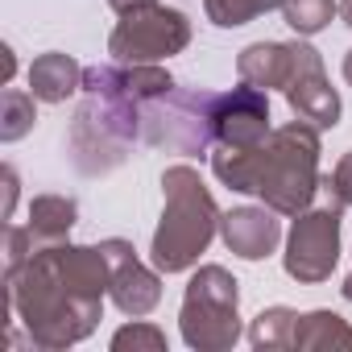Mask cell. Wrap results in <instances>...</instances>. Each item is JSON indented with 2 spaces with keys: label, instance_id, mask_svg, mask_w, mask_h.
<instances>
[{
  "label": "cell",
  "instance_id": "25",
  "mask_svg": "<svg viewBox=\"0 0 352 352\" xmlns=\"http://www.w3.org/2000/svg\"><path fill=\"white\" fill-rule=\"evenodd\" d=\"M0 54H5V83H9V79H13V67H17V63H13V50H9V46L0 50Z\"/></svg>",
  "mask_w": 352,
  "mask_h": 352
},
{
  "label": "cell",
  "instance_id": "8",
  "mask_svg": "<svg viewBox=\"0 0 352 352\" xmlns=\"http://www.w3.org/2000/svg\"><path fill=\"white\" fill-rule=\"evenodd\" d=\"M340 212L336 204L327 208H315V212H302L290 228V241H286V274L294 282H323L331 278L336 261H340Z\"/></svg>",
  "mask_w": 352,
  "mask_h": 352
},
{
  "label": "cell",
  "instance_id": "5",
  "mask_svg": "<svg viewBox=\"0 0 352 352\" xmlns=\"http://www.w3.org/2000/svg\"><path fill=\"white\" fill-rule=\"evenodd\" d=\"M216 91H179L170 87L141 108V137L145 145H166L183 157H208L216 141Z\"/></svg>",
  "mask_w": 352,
  "mask_h": 352
},
{
  "label": "cell",
  "instance_id": "27",
  "mask_svg": "<svg viewBox=\"0 0 352 352\" xmlns=\"http://www.w3.org/2000/svg\"><path fill=\"white\" fill-rule=\"evenodd\" d=\"M344 79H348V83H352V50H348V54H344Z\"/></svg>",
  "mask_w": 352,
  "mask_h": 352
},
{
  "label": "cell",
  "instance_id": "28",
  "mask_svg": "<svg viewBox=\"0 0 352 352\" xmlns=\"http://www.w3.org/2000/svg\"><path fill=\"white\" fill-rule=\"evenodd\" d=\"M344 298L352 302V274H348V282H344Z\"/></svg>",
  "mask_w": 352,
  "mask_h": 352
},
{
  "label": "cell",
  "instance_id": "13",
  "mask_svg": "<svg viewBox=\"0 0 352 352\" xmlns=\"http://www.w3.org/2000/svg\"><path fill=\"white\" fill-rule=\"evenodd\" d=\"M236 71H241V83H253L261 91H270V87L286 91V83L294 75V42H253L236 58Z\"/></svg>",
  "mask_w": 352,
  "mask_h": 352
},
{
  "label": "cell",
  "instance_id": "24",
  "mask_svg": "<svg viewBox=\"0 0 352 352\" xmlns=\"http://www.w3.org/2000/svg\"><path fill=\"white\" fill-rule=\"evenodd\" d=\"M108 5L124 17V13H133V9H141V5H153V0H108Z\"/></svg>",
  "mask_w": 352,
  "mask_h": 352
},
{
  "label": "cell",
  "instance_id": "19",
  "mask_svg": "<svg viewBox=\"0 0 352 352\" xmlns=\"http://www.w3.org/2000/svg\"><path fill=\"white\" fill-rule=\"evenodd\" d=\"M336 13H340L336 0H282V17L298 38H315L319 30H327Z\"/></svg>",
  "mask_w": 352,
  "mask_h": 352
},
{
  "label": "cell",
  "instance_id": "26",
  "mask_svg": "<svg viewBox=\"0 0 352 352\" xmlns=\"http://www.w3.org/2000/svg\"><path fill=\"white\" fill-rule=\"evenodd\" d=\"M340 17H344V25L352 30V0H340Z\"/></svg>",
  "mask_w": 352,
  "mask_h": 352
},
{
  "label": "cell",
  "instance_id": "10",
  "mask_svg": "<svg viewBox=\"0 0 352 352\" xmlns=\"http://www.w3.org/2000/svg\"><path fill=\"white\" fill-rule=\"evenodd\" d=\"M100 249H104V257H108V294H112V302H116L124 315H133V319L149 315V311L157 307V298H162L157 274L145 270V265L133 257V245H129V241H104Z\"/></svg>",
  "mask_w": 352,
  "mask_h": 352
},
{
  "label": "cell",
  "instance_id": "12",
  "mask_svg": "<svg viewBox=\"0 0 352 352\" xmlns=\"http://www.w3.org/2000/svg\"><path fill=\"white\" fill-rule=\"evenodd\" d=\"M220 232H224V245L245 261L270 257L282 241V224H278L274 208H236V212L220 216Z\"/></svg>",
  "mask_w": 352,
  "mask_h": 352
},
{
  "label": "cell",
  "instance_id": "23",
  "mask_svg": "<svg viewBox=\"0 0 352 352\" xmlns=\"http://www.w3.org/2000/svg\"><path fill=\"white\" fill-rule=\"evenodd\" d=\"M13 204H17V170L13 166H5V212H0V216H13Z\"/></svg>",
  "mask_w": 352,
  "mask_h": 352
},
{
  "label": "cell",
  "instance_id": "15",
  "mask_svg": "<svg viewBox=\"0 0 352 352\" xmlns=\"http://www.w3.org/2000/svg\"><path fill=\"white\" fill-rule=\"evenodd\" d=\"M75 216H79V204L71 195H38L30 204V232L38 245H58L71 228H75Z\"/></svg>",
  "mask_w": 352,
  "mask_h": 352
},
{
  "label": "cell",
  "instance_id": "17",
  "mask_svg": "<svg viewBox=\"0 0 352 352\" xmlns=\"http://www.w3.org/2000/svg\"><path fill=\"white\" fill-rule=\"evenodd\" d=\"M294 331H298V311H290V307H270V311H261L257 319H253V327H249V340H253V348H294Z\"/></svg>",
  "mask_w": 352,
  "mask_h": 352
},
{
  "label": "cell",
  "instance_id": "4",
  "mask_svg": "<svg viewBox=\"0 0 352 352\" xmlns=\"http://www.w3.org/2000/svg\"><path fill=\"white\" fill-rule=\"evenodd\" d=\"M315 191H319V129L307 120L274 129L261 145L257 195L278 216H302Z\"/></svg>",
  "mask_w": 352,
  "mask_h": 352
},
{
  "label": "cell",
  "instance_id": "1",
  "mask_svg": "<svg viewBox=\"0 0 352 352\" xmlns=\"http://www.w3.org/2000/svg\"><path fill=\"white\" fill-rule=\"evenodd\" d=\"M108 290V257L87 245H38L17 270H5L9 311L25 319L30 344L67 348L91 336Z\"/></svg>",
  "mask_w": 352,
  "mask_h": 352
},
{
  "label": "cell",
  "instance_id": "21",
  "mask_svg": "<svg viewBox=\"0 0 352 352\" xmlns=\"http://www.w3.org/2000/svg\"><path fill=\"white\" fill-rule=\"evenodd\" d=\"M319 191L327 195V204H336V208H352V153H344L327 179H319Z\"/></svg>",
  "mask_w": 352,
  "mask_h": 352
},
{
  "label": "cell",
  "instance_id": "14",
  "mask_svg": "<svg viewBox=\"0 0 352 352\" xmlns=\"http://www.w3.org/2000/svg\"><path fill=\"white\" fill-rule=\"evenodd\" d=\"M79 87H83V67H79L71 54L50 50V54L34 58V67H30V91H34L42 104H63V100H71Z\"/></svg>",
  "mask_w": 352,
  "mask_h": 352
},
{
  "label": "cell",
  "instance_id": "3",
  "mask_svg": "<svg viewBox=\"0 0 352 352\" xmlns=\"http://www.w3.org/2000/svg\"><path fill=\"white\" fill-rule=\"evenodd\" d=\"M162 191H166V212H162L149 253L162 274H183L212 245L220 228V212H216L212 191L199 183V174L191 166H170L162 174Z\"/></svg>",
  "mask_w": 352,
  "mask_h": 352
},
{
  "label": "cell",
  "instance_id": "2",
  "mask_svg": "<svg viewBox=\"0 0 352 352\" xmlns=\"http://www.w3.org/2000/svg\"><path fill=\"white\" fill-rule=\"evenodd\" d=\"M141 108L124 83V67H87L83 71V104L71 120V162L79 174L96 179V174L116 170L133 141L141 137Z\"/></svg>",
  "mask_w": 352,
  "mask_h": 352
},
{
  "label": "cell",
  "instance_id": "22",
  "mask_svg": "<svg viewBox=\"0 0 352 352\" xmlns=\"http://www.w3.org/2000/svg\"><path fill=\"white\" fill-rule=\"evenodd\" d=\"M112 348L124 352V348H149V352H162L166 348V336L153 327V323H129L112 336Z\"/></svg>",
  "mask_w": 352,
  "mask_h": 352
},
{
  "label": "cell",
  "instance_id": "6",
  "mask_svg": "<svg viewBox=\"0 0 352 352\" xmlns=\"http://www.w3.org/2000/svg\"><path fill=\"white\" fill-rule=\"evenodd\" d=\"M241 290L236 278L224 265H204L183 294V340L199 352H224L241 340V315H236Z\"/></svg>",
  "mask_w": 352,
  "mask_h": 352
},
{
  "label": "cell",
  "instance_id": "9",
  "mask_svg": "<svg viewBox=\"0 0 352 352\" xmlns=\"http://www.w3.org/2000/svg\"><path fill=\"white\" fill-rule=\"evenodd\" d=\"M286 100L294 116H302L315 129H336L340 124V96L331 91L319 54L307 42H294V75L286 83Z\"/></svg>",
  "mask_w": 352,
  "mask_h": 352
},
{
  "label": "cell",
  "instance_id": "7",
  "mask_svg": "<svg viewBox=\"0 0 352 352\" xmlns=\"http://www.w3.org/2000/svg\"><path fill=\"white\" fill-rule=\"evenodd\" d=\"M187 42H191V21L179 9H166L153 0V5H141L120 17V25L108 38V54H116V63L124 67H141L187 50Z\"/></svg>",
  "mask_w": 352,
  "mask_h": 352
},
{
  "label": "cell",
  "instance_id": "16",
  "mask_svg": "<svg viewBox=\"0 0 352 352\" xmlns=\"http://www.w3.org/2000/svg\"><path fill=\"white\" fill-rule=\"evenodd\" d=\"M352 348V327L336 315V311H311L298 315V331H294V348Z\"/></svg>",
  "mask_w": 352,
  "mask_h": 352
},
{
  "label": "cell",
  "instance_id": "20",
  "mask_svg": "<svg viewBox=\"0 0 352 352\" xmlns=\"http://www.w3.org/2000/svg\"><path fill=\"white\" fill-rule=\"evenodd\" d=\"M204 9H208L212 25L236 30V25H249L253 17H261L270 9H282V0H204Z\"/></svg>",
  "mask_w": 352,
  "mask_h": 352
},
{
  "label": "cell",
  "instance_id": "11",
  "mask_svg": "<svg viewBox=\"0 0 352 352\" xmlns=\"http://www.w3.org/2000/svg\"><path fill=\"white\" fill-rule=\"evenodd\" d=\"M270 137V96L253 83L232 87L216 104V141L232 149L261 145Z\"/></svg>",
  "mask_w": 352,
  "mask_h": 352
},
{
  "label": "cell",
  "instance_id": "18",
  "mask_svg": "<svg viewBox=\"0 0 352 352\" xmlns=\"http://www.w3.org/2000/svg\"><path fill=\"white\" fill-rule=\"evenodd\" d=\"M34 100H38L34 91H17V87H9L0 96V141H21L38 124Z\"/></svg>",
  "mask_w": 352,
  "mask_h": 352
}]
</instances>
